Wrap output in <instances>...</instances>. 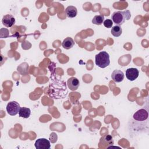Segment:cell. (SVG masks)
Masks as SVG:
<instances>
[{
    "label": "cell",
    "instance_id": "30bf717a",
    "mask_svg": "<svg viewBox=\"0 0 149 149\" xmlns=\"http://www.w3.org/2000/svg\"><path fill=\"white\" fill-rule=\"evenodd\" d=\"M67 84L69 88L72 91L76 90L80 85L79 80L74 77H72L68 80Z\"/></svg>",
    "mask_w": 149,
    "mask_h": 149
},
{
    "label": "cell",
    "instance_id": "5bb4252c",
    "mask_svg": "<svg viewBox=\"0 0 149 149\" xmlns=\"http://www.w3.org/2000/svg\"><path fill=\"white\" fill-rule=\"evenodd\" d=\"M122 29L120 26H115L112 27L111 29V34L114 36V37H119L122 34Z\"/></svg>",
    "mask_w": 149,
    "mask_h": 149
},
{
    "label": "cell",
    "instance_id": "6da1fadb",
    "mask_svg": "<svg viewBox=\"0 0 149 149\" xmlns=\"http://www.w3.org/2000/svg\"><path fill=\"white\" fill-rule=\"evenodd\" d=\"M68 93L66 83L59 79L54 80L49 86V95L55 99L63 98Z\"/></svg>",
    "mask_w": 149,
    "mask_h": 149
},
{
    "label": "cell",
    "instance_id": "7a4b0ae2",
    "mask_svg": "<svg viewBox=\"0 0 149 149\" xmlns=\"http://www.w3.org/2000/svg\"><path fill=\"white\" fill-rule=\"evenodd\" d=\"M131 17L130 12L129 10L125 11H117L112 13L111 19L113 23L117 26H121L126 20L130 19Z\"/></svg>",
    "mask_w": 149,
    "mask_h": 149
},
{
    "label": "cell",
    "instance_id": "ba28073f",
    "mask_svg": "<svg viewBox=\"0 0 149 149\" xmlns=\"http://www.w3.org/2000/svg\"><path fill=\"white\" fill-rule=\"evenodd\" d=\"M125 77V74L120 70H114L111 74L112 80L115 83H120L123 81Z\"/></svg>",
    "mask_w": 149,
    "mask_h": 149
},
{
    "label": "cell",
    "instance_id": "3957f363",
    "mask_svg": "<svg viewBox=\"0 0 149 149\" xmlns=\"http://www.w3.org/2000/svg\"><path fill=\"white\" fill-rule=\"evenodd\" d=\"M95 63L101 68L107 67L110 63L109 55L106 51H101L95 55Z\"/></svg>",
    "mask_w": 149,
    "mask_h": 149
},
{
    "label": "cell",
    "instance_id": "277c9868",
    "mask_svg": "<svg viewBox=\"0 0 149 149\" xmlns=\"http://www.w3.org/2000/svg\"><path fill=\"white\" fill-rule=\"evenodd\" d=\"M20 109L19 104L15 101L9 102L6 106V111L11 116H15L17 115Z\"/></svg>",
    "mask_w": 149,
    "mask_h": 149
},
{
    "label": "cell",
    "instance_id": "e0dca14e",
    "mask_svg": "<svg viewBox=\"0 0 149 149\" xmlns=\"http://www.w3.org/2000/svg\"><path fill=\"white\" fill-rule=\"evenodd\" d=\"M104 26L107 28H111L113 25V22L111 19H107L103 22Z\"/></svg>",
    "mask_w": 149,
    "mask_h": 149
},
{
    "label": "cell",
    "instance_id": "8fae6325",
    "mask_svg": "<svg viewBox=\"0 0 149 149\" xmlns=\"http://www.w3.org/2000/svg\"><path fill=\"white\" fill-rule=\"evenodd\" d=\"M65 13L68 17L73 18L76 16L77 14V10L74 6H69L66 8Z\"/></svg>",
    "mask_w": 149,
    "mask_h": 149
},
{
    "label": "cell",
    "instance_id": "9a60e30c",
    "mask_svg": "<svg viewBox=\"0 0 149 149\" xmlns=\"http://www.w3.org/2000/svg\"><path fill=\"white\" fill-rule=\"evenodd\" d=\"M104 21V16L102 15H96L92 19V23L96 25H101Z\"/></svg>",
    "mask_w": 149,
    "mask_h": 149
},
{
    "label": "cell",
    "instance_id": "4fadbf2b",
    "mask_svg": "<svg viewBox=\"0 0 149 149\" xmlns=\"http://www.w3.org/2000/svg\"><path fill=\"white\" fill-rule=\"evenodd\" d=\"M30 114H31L30 109L26 107H21L19 112V116L23 118H28L30 116Z\"/></svg>",
    "mask_w": 149,
    "mask_h": 149
},
{
    "label": "cell",
    "instance_id": "9c48e42d",
    "mask_svg": "<svg viewBox=\"0 0 149 149\" xmlns=\"http://www.w3.org/2000/svg\"><path fill=\"white\" fill-rule=\"evenodd\" d=\"M2 23L5 27H10L15 24V19L12 15L8 14L3 16L2 19Z\"/></svg>",
    "mask_w": 149,
    "mask_h": 149
},
{
    "label": "cell",
    "instance_id": "5b68a950",
    "mask_svg": "<svg viewBox=\"0 0 149 149\" xmlns=\"http://www.w3.org/2000/svg\"><path fill=\"white\" fill-rule=\"evenodd\" d=\"M148 117V112L144 109H140L137 111L133 116L134 120L137 121H144L147 119Z\"/></svg>",
    "mask_w": 149,
    "mask_h": 149
},
{
    "label": "cell",
    "instance_id": "2e32d148",
    "mask_svg": "<svg viewBox=\"0 0 149 149\" xmlns=\"http://www.w3.org/2000/svg\"><path fill=\"white\" fill-rule=\"evenodd\" d=\"M103 139H104V141H105L108 144H109L110 145L113 144V140L112 137L111 135H109V134L106 135L105 136H104L103 137Z\"/></svg>",
    "mask_w": 149,
    "mask_h": 149
},
{
    "label": "cell",
    "instance_id": "7c38bea8",
    "mask_svg": "<svg viewBox=\"0 0 149 149\" xmlns=\"http://www.w3.org/2000/svg\"><path fill=\"white\" fill-rule=\"evenodd\" d=\"M74 45V41L71 37H67L63 40L62 45L66 49H69L72 48Z\"/></svg>",
    "mask_w": 149,
    "mask_h": 149
},
{
    "label": "cell",
    "instance_id": "52a82bcc",
    "mask_svg": "<svg viewBox=\"0 0 149 149\" xmlns=\"http://www.w3.org/2000/svg\"><path fill=\"white\" fill-rule=\"evenodd\" d=\"M139 72L136 68H129L126 71V77L130 81L135 80L139 77Z\"/></svg>",
    "mask_w": 149,
    "mask_h": 149
},
{
    "label": "cell",
    "instance_id": "8992f818",
    "mask_svg": "<svg viewBox=\"0 0 149 149\" xmlns=\"http://www.w3.org/2000/svg\"><path fill=\"white\" fill-rule=\"evenodd\" d=\"M34 145L37 149H49L51 147L49 141L45 138L37 139Z\"/></svg>",
    "mask_w": 149,
    "mask_h": 149
}]
</instances>
